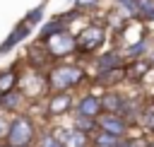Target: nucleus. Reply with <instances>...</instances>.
<instances>
[{
	"label": "nucleus",
	"mask_w": 154,
	"mask_h": 147,
	"mask_svg": "<svg viewBox=\"0 0 154 147\" xmlns=\"http://www.w3.org/2000/svg\"><path fill=\"white\" fill-rule=\"evenodd\" d=\"M48 80V94L53 92H75V89H87L91 84V75L79 60H63L53 63L46 70Z\"/></svg>",
	"instance_id": "obj_1"
},
{
	"label": "nucleus",
	"mask_w": 154,
	"mask_h": 147,
	"mask_svg": "<svg viewBox=\"0 0 154 147\" xmlns=\"http://www.w3.org/2000/svg\"><path fill=\"white\" fill-rule=\"evenodd\" d=\"M106 39H108L106 24L96 19L87 22L79 31H75V55L79 58V63H89L94 55H99L101 48L106 46Z\"/></svg>",
	"instance_id": "obj_2"
},
{
	"label": "nucleus",
	"mask_w": 154,
	"mask_h": 147,
	"mask_svg": "<svg viewBox=\"0 0 154 147\" xmlns=\"http://www.w3.org/2000/svg\"><path fill=\"white\" fill-rule=\"evenodd\" d=\"M38 123L36 118L26 111L22 113H12L10 116V125H7V135H5V145L7 147H36L38 140Z\"/></svg>",
	"instance_id": "obj_3"
},
{
	"label": "nucleus",
	"mask_w": 154,
	"mask_h": 147,
	"mask_svg": "<svg viewBox=\"0 0 154 147\" xmlns=\"http://www.w3.org/2000/svg\"><path fill=\"white\" fill-rule=\"evenodd\" d=\"M17 89L29 99V104H34V101H38V99H46V96H48V80H46V70H36V67H29V65H24V63H22Z\"/></svg>",
	"instance_id": "obj_4"
},
{
	"label": "nucleus",
	"mask_w": 154,
	"mask_h": 147,
	"mask_svg": "<svg viewBox=\"0 0 154 147\" xmlns=\"http://www.w3.org/2000/svg\"><path fill=\"white\" fill-rule=\"evenodd\" d=\"M43 48H46V53H48L51 63L70 60V58L75 55V31L65 29L63 34H58V36L48 39V41L43 43Z\"/></svg>",
	"instance_id": "obj_5"
},
{
	"label": "nucleus",
	"mask_w": 154,
	"mask_h": 147,
	"mask_svg": "<svg viewBox=\"0 0 154 147\" xmlns=\"http://www.w3.org/2000/svg\"><path fill=\"white\" fill-rule=\"evenodd\" d=\"M103 113L101 108V92H94V87H87L79 96H75V106L70 116H84V118H99Z\"/></svg>",
	"instance_id": "obj_6"
},
{
	"label": "nucleus",
	"mask_w": 154,
	"mask_h": 147,
	"mask_svg": "<svg viewBox=\"0 0 154 147\" xmlns=\"http://www.w3.org/2000/svg\"><path fill=\"white\" fill-rule=\"evenodd\" d=\"M72 106H75V94L72 92H53V94H48L46 104H43L46 120H55V118H63V116L72 113Z\"/></svg>",
	"instance_id": "obj_7"
},
{
	"label": "nucleus",
	"mask_w": 154,
	"mask_h": 147,
	"mask_svg": "<svg viewBox=\"0 0 154 147\" xmlns=\"http://www.w3.org/2000/svg\"><path fill=\"white\" fill-rule=\"evenodd\" d=\"M89 63H91V72L89 75H99V72H108V70H123L125 55H123L120 48H111V51H101Z\"/></svg>",
	"instance_id": "obj_8"
},
{
	"label": "nucleus",
	"mask_w": 154,
	"mask_h": 147,
	"mask_svg": "<svg viewBox=\"0 0 154 147\" xmlns=\"http://www.w3.org/2000/svg\"><path fill=\"white\" fill-rule=\"evenodd\" d=\"M96 123H99V130L111 133L116 137H130V130H132V123L125 120L120 113H101Z\"/></svg>",
	"instance_id": "obj_9"
},
{
	"label": "nucleus",
	"mask_w": 154,
	"mask_h": 147,
	"mask_svg": "<svg viewBox=\"0 0 154 147\" xmlns=\"http://www.w3.org/2000/svg\"><path fill=\"white\" fill-rule=\"evenodd\" d=\"M63 147H91V135L72 128V125H55L51 128Z\"/></svg>",
	"instance_id": "obj_10"
},
{
	"label": "nucleus",
	"mask_w": 154,
	"mask_h": 147,
	"mask_svg": "<svg viewBox=\"0 0 154 147\" xmlns=\"http://www.w3.org/2000/svg\"><path fill=\"white\" fill-rule=\"evenodd\" d=\"M147 75H152V67L144 58L140 60H128L123 65V82L125 84H142L147 80Z\"/></svg>",
	"instance_id": "obj_11"
},
{
	"label": "nucleus",
	"mask_w": 154,
	"mask_h": 147,
	"mask_svg": "<svg viewBox=\"0 0 154 147\" xmlns=\"http://www.w3.org/2000/svg\"><path fill=\"white\" fill-rule=\"evenodd\" d=\"M31 31H34V27H29L24 19H19V22L14 24V29L7 34V39L0 43V55H7L10 51H14V48L26 39V36H31Z\"/></svg>",
	"instance_id": "obj_12"
},
{
	"label": "nucleus",
	"mask_w": 154,
	"mask_h": 147,
	"mask_svg": "<svg viewBox=\"0 0 154 147\" xmlns=\"http://www.w3.org/2000/svg\"><path fill=\"white\" fill-rule=\"evenodd\" d=\"M29 106H31L29 99H26L19 89H12V92H7V94L0 96V111L7 113V116H12V113H22V111H26Z\"/></svg>",
	"instance_id": "obj_13"
},
{
	"label": "nucleus",
	"mask_w": 154,
	"mask_h": 147,
	"mask_svg": "<svg viewBox=\"0 0 154 147\" xmlns=\"http://www.w3.org/2000/svg\"><path fill=\"white\" fill-rule=\"evenodd\" d=\"M125 99H128V92H123L120 87L101 89V108H103V113H120Z\"/></svg>",
	"instance_id": "obj_14"
},
{
	"label": "nucleus",
	"mask_w": 154,
	"mask_h": 147,
	"mask_svg": "<svg viewBox=\"0 0 154 147\" xmlns=\"http://www.w3.org/2000/svg\"><path fill=\"white\" fill-rule=\"evenodd\" d=\"M22 63H24V60H17V63H12L10 67H2V70H0V96L7 94V92H12V89H17Z\"/></svg>",
	"instance_id": "obj_15"
},
{
	"label": "nucleus",
	"mask_w": 154,
	"mask_h": 147,
	"mask_svg": "<svg viewBox=\"0 0 154 147\" xmlns=\"http://www.w3.org/2000/svg\"><path fill=\"white\" fill-rule=\"evenodd\" d=\"M149 48H152V36H149V31H147L144 36H140L137 41H132L130 46L123 48L125 63H128V60H140V58H144V55L149 53Z\"/></svg>",
	"instance_id": "obj_16"
},
{
	"label": "nucleus",
	"mask_w": 154,
	"mask_h": 147,
	"mask_svg": "<svg viewBox=\"0 0 154 147\" xmlns=\"http://www.w3.org/2000/svg\"><path fill=\"white\" fill-rule=\"evenodd\" d=\"M65 29H70L65 22H60L58 17H53V19H46L43 24H41V29H38V36H36V41L38 43H46L48 39H53V36H58V34H63Z\"/></svg>",
	"instance_id": "obj_17"
},
{
	"label": "nucleus",
	"mask_w": 154,
	"mask_h": 147,
	"mask_svg": "<svg viewBox=\"0 0 154 147\" xmlns=\"http://www.w3.org/2000/svg\"><path fill=\"white\" fill-rule=\"evenodd\" d=\"M140 125H142L149 135H154V99H147V101H144L142 116H140Z\"/></svg>",
	"instance_id": "obj_18"
},
{
	"label": "nucleus",
	"mask_w": 154,
	"mask_h": 147,
	"mask_svg": "<svg viewBox=\"0 0 154 147\" xmlns=\"http://www.w3.org/2000/svg\"><path fill=\"white\" fill-rule=\"evenodd\" d=\"M123 137H116L111 133H103V130H96L91 135V147H118Z\"/></svg>",
	"instance_id": "obj_19"
},
{
	"label": "nucleus",
	"mask_w": 154,
	"mask_h": 147,
	"mask_svg": "<svg viewBox=\"0 0 154 147\" xmlns=\"http://www.w3.org/2000/svg\"><path fill=\"white\" fill-rule=\"evenodd\" d=\"M70 125L77 128V130H82V133H87V135H94V133L99 130L96 118H84V116H72V123H70Z\"/></svg>",
	"instance_id": "obj_20"
},
{
	"label": "nucleus",
	"mask_w": 154,
	"mask_h": 147,
	"mask_svg": "<svg viewBox=\"0 0 154 147\" xmlns=\"http://www.w3.org/2000/svg\"><path fill=\"white\" fill-rule=\"evenodd\" d=\"M46 2H48V0H41V2H38L36 7H31V10H29V12L22 17V19H24L29 27H36V24H41V22H43V7H46Z\"/></svg>",
	"instance_id": "obj_21"
},
{
	"label": "nucleus",
	"mask_w": 154,
	"mask_h": 147,
	"mask_svg": "<svg viewBox=\"0 0 154 147\" xmlns=\"http://www.w3.org/2000/svg\"><path fill=\"white\" fill-rule=\"evenodd\" d=\"M36 147H63V145H60V140L55 137L53 130H43L36 140Z\"/></svg>",
	"instance_id": "obj_22"
},
{
	"label": "nucleus",
	"mask_w": 154,
	"mask_h": 147,
	"mask_svg": "<svg viewBox=\"0 0 154 147\" xmlns=\"http://www.w3.org/2000/svg\"><path fill=\"white\" fill-rule=\"evenodd\" d=\"M99 2H101V0H75L72 5H75V10H79L82 14H91V12L99 7Z\"/></svg>",
	"instance_id": "obj_23"
},
{
	"label": "nucleus",
	"mask_w": 154,
	"mask_h": 147,
	"mask_svg": "<svg viewBox=\"0 0 154 147\" xmlns=\"http://www.w3.org/2000/svg\"><path fill=\"white\" fill-rule=\"evenodd\" d=\"M55 17H58V19H60V22H65V24H67V27H70V24H72V22H75V19H77V17H82V12H79V10H75V7H72V10H67V12H60V14H55Z\"/></svg>",
	"instance_id": "obj_24"
},
{
	"label": "nucleus",
	"mask_w": 154,
	"mask_h": 147,
	"mask_svg": "<svg viewBox=\"0 0 154 147\" xmlns=\"http://www.w3.org/2000/svg\"><path fill=\"white\" fill-rule=\"evenodd\" d=\"M118 7H123L125 10V14H128V19H132V14H135V0H113Z\"/></svg>",
	"instance_id": "obj_25"
},
{
	"label": "nucleus",
	"mask_w": 154,
	"mask_h": 147,
	"mask_svg": "<svg viewBox=\"0 0 154 147\" xmlns=\"http://www.w3.org/2000/svg\"><path fill=\"white\" fill-rule=\"evenodd\" d=\"M7 125H10V116L0 111V142H5V135H7Z\"/></svg>",
	"instance_id": "obj_26"
},
{
	"label": "nucleus",
	"mask_w": 154,
	"mask_h": 147,
	"mask_svg": "<svg viewBox=\"0 0 154 147\" xmlns=\"http://www.w3.org/2000/svg\"><path fill=\"white\" fill-rule=\"evenodd\" d=\"M118 147H144V140H132V135H130V137H123Z\"/></svg>",
	"instance_id": "obj_27"
},
{
	"label": "nucleus",
	"mask_w": 154,
	"mask_h": 147,
	"mask_svg": "<svg viewBox=\"0 0 154 147\" xmlns=\"http://www.w3.org/2000/svg\"><path fill=\"white\" fill-rule=\"evenodd\" d=\"M144 60H147V63H149V67L154 70V48H149V53L144 55Z\"/></svg>",
	"instance_id": "obj_28"
},
{
	"label": "nucleus",
	"mask_w": 154,
	"mask_h": 147,
	"mask_svg": "<svg viewBox=\"0 0 154 147\" xmlns=\"http://www.w3.org/2000/svg\"><path fill=\"white\" fill-rule=\"evenodd\" d=\"M144 147H154V135H149V137H144Z\"/></svg>",
	"instance_id": "obj_29"
},
{
	"label": "nucleus",
	"mask_w": 154,
	"mask_h": 147,
	"mask_svg": "<svg viewBox=\"0 0 154 147\" xmlns=\"http://www.w3.org/2000/svg\"><path fill=\"white\" fill-rule=\"evenodd\" d=\"M0 147H7V145H5V142H0Z\"/></svg>",
	"instance_id": "obj_30"
},
{
	"label": "nucleus",
	"mask_w": 154,
	"mask_h": 147,
	"mask_svg": "<svg viewBox=\"0 0 154 147\" xmlns=\"http://www.w3.org/2000/svg\"><path fill=\"white\" fill-rule=\"evenodd\" d=\"M70 2H75V0H70Z\"/></svg>",
	"instance_id": "obj_31"
}]
</instances>
